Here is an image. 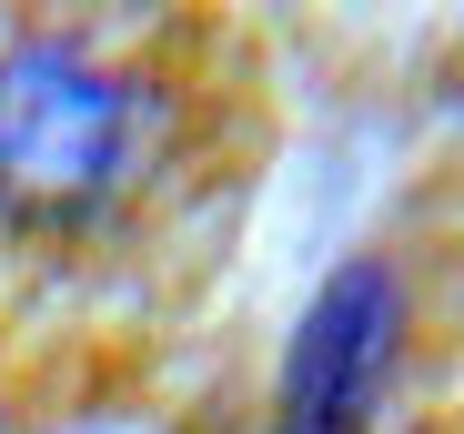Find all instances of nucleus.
<instances>
[{
  "mask_svg": "<svg viewBox=\"0 0 464 434\" xmlns=\"http://www.w3.org/2000/svg\"><path fill=\"white\" fill-rule=\"evenodd\" d=\"M373 364H383V273H343L303 323L293 384H283V434H363Z\"/></svg>",
  "mask_w": 464,
  "mask_h": 434,
  "instance_id": "f03ea898",
  "label": "nucleus"
},
{
  "mask_svg": "<svg viewBox=\"0 0 464 434\" xmlns=\"http://www.w3.org/2000/svg\"><path fill=\"white\" fill-rule=\"evenodd\" d=\"M121 172V92L82 51H11L0 61V212L61 223Z\"/></svg>",
  "mask_w": 464,
  "mask_h": 434,
  "instance_id": "f257e3e1",
  "label": "nucleus"
}]
</instances>
